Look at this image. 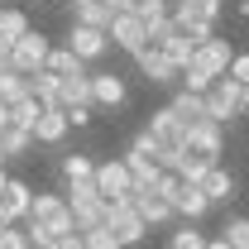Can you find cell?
<instances>
[{"label": "cell", "mask_w": 249, "mask_h": 249, "mask_svg": "<svg viewBox=\"0 0 249 249\" xmlns=\"http://www.w3.org/2000/svg\"><path fill=\"white\" fill-rule=\"evenodd\" d=\"M29 225L34 230H53L58 240L77 235V216H72L67 196H53V192H38V201H34V211H29Z\"/></svg>", "instance_id": "6da1fadb"}, {"label": "cell", "mask_w": 249, "mask_h": 249, "mask_svg": "<svg viewBox=\"0 0 249 249\" xmlns=\"http://www.w3.org/2000/svg\"><path fill=\"white\" fill-rule=\"evenodd\" d=\"M67 206L77 216V235H91V230H106L110 225V201L96 187H72L67 192Z\"/></svg>", "instance_id": "7a4b0ae2"}, {"label": "cell", "mask_w": 249, "mask_h": 249, "mask_svg": "<svg viewBox=\"0 0 249 249\" xmlns=\"http://www.w3.org/2000/svg\"><path fill=\"white\" fill-rule=\"evenodd\" d=\"M134 173H129V163L124 158H106L101 168H96V192L106 196V201H129L134 196Z\"/></svg>", "instance_id": "3957f363"}, {"label": "cell", "mask_w": 249, "mask_h": 249, "mask_svg": "<svg viewBox=\"0 0 249 249\" xmlns=\"http://www.w3.org/2000/svg\"><path fill=\"white\" fill-rule=\"evenodd\" d=\"M124 163H129V173H134V182H139V187H158V178H163V163H158V144L149 139V134H139V139L129 144Z\"/></svg>", "instance_id": "277c9868"}, {"label": "cell", "mask_w": 249, "mask_h": 249, "mask_svg": "<svg viewBox=\"0 0 249 249\" xmlns=\"http://www.w3.org/2000/svg\"><path fill=\"white\" fill-rule=\"evenodd\" d=\"M110 43L124 48L129 58H139V53L154 43V34H149V24H144L134 10H124V15H115V24H110Z\"/></svg>", "instance_id": "5b68a950"}, {"label": "cell", "mask_w": 249, "mask_h": 249, "mask_svg": "<svg viewBox=\"0 0 249 249\" xmlns=\"http://www.w3.org/2000/svg\"><path fill=\"white\" fill-rule=\"evenodd\" d=\"M245 110V91H240V82H230V77H220L216 87L206 91V115L216 124H230L235 115Z\"/></svg>", "instance_id": "8992f818"}, {"label": "cell", "mask_w": 249, "mask_h": 249, "mask_svg": "<svg viewBox=\"0 0 249 249\" xmlns=\"http://www.w3.org/2000/svg\"><path fill=\"white\" fill-rule=\"evenodd\" d=\"M48 58H53V48H48V38L34 29L29 38H19L15 43V58H10V67L19 72V77H38L43 67H48Z\"/></svg>", "instance_id": "52a82bcc"}, {"label": "cell", "mask_w": 249, "mask_h": 249, "mask_svg": "<svg viewBox=\"0 0 249 249\" xmlns=\"http://www.w3.org/2000/svg\"><path fill=\"white\" fill-rule=\"evenodd\" d=\"M235 58H240V53H230V43H225V38H211V43H201V48H196V58H192V72H201V77L220 82V77H230Z\"/></svg>", "instance_id": "ba28073f"}, {"label": "cell", "mask_w": 249, "mask_h": 249, "mask_svg": "<svg viewBox=\"0 0 249 249\" xmlns=\"http://www.w3.org/2000/svg\"><path fill=\"white\" fill-rule=\"evenodd\" d=\"M115 240H120V249L139 245L144 235H149V225H144V216L134 211V201H110V225H106Z\"/></svg>", "instance_id": "9c48e42d"}, {"label": "cell", "mask_w": 249, "mask_h": 249, "mask_svg": "<svg viewBox=\"0 0 249 249\" xmlns=\"http://www.w3.org/2000/svg\"><path fill=\"white\" fill-rule=\"evenodd\" d=\"M220 149H225V124H216V120L196 124V129L187 134V154H192V158H201V163H211V168H216Z\"/></svg>", "instance_id": "30bf717a"}, {"label": "cell", "mask_w": 249, "mask_h": 249, "mask_svg": "<svg viewBox=\"0 0 249 249\" xmlns=\"http://www.w3.org/2000/svg\"><path fill=\"white\" fill-rule=\"evenodd\" d=\"M154 48H158V53H168L178 72H187V67H192V58H196V43H192L178 24H163V29L154 34Z\"/></svg>", "instance_id": "8fae6325"}, {"label": "cell", "mask_w": 249, "mask_h": 249, "mask_svg": "<svg viewBox=\"0 0 249 249\" xmlns=\"http://www.w3.org/2000/svg\"><path fill=\"white\" fill-rule=\"evenodd\" d=\"M67 48H72L82 62H101L106 53H110V34H106V29H87V24H72Z\"/></svg>", "instance_id": "7c38bea8"}, {"label": "cell", "mask_w": 249, "mask_h": 249, "mask_svg": "<svg viewBox=\"0 0 249 249\" xmlns=\"http://www.w3.org/2000/svg\"><path fill=\"white\" fill-rule=\"evenodd\" d=\"M134 62H139V72H144V82H149V87H173V82H182V72L173 67V58H168V53H158L154 43H149Z\"/></svg>", "instance_id": "4fadbf2b"}, {"label": "cell", "mask_w": 249, "mask_h": 249, "mask_svg": "<svg viewBox=\"0 0 249 249\" xmlns=\"http://www.w3.org/2000/svg\"><path fill=\"white\" fill-rule=\"evenodd\" d=\"M129 201H134V211L144 216V225H149V230L178 216V206H173V201H163V196H158L154 187H134V196H129Z\"/></svg>", "instance_id": "5bb4252c"}, {"label": "cell", "mask_w": 249, "mask_h": 249, "mask_svg": "<svg viewBox=\"0 0 249 249\" xmlns=\"http://www.w3.org/2000/svg\"><path fill=\"white\" fill-rule=\"evenodd\" d=\"M168 110H173V120L182 124L187 134L196 129V124H206L211 115H206V96H192V91H178L173 101H168Z\"/></svg>", "instance_id": "9a60e30c"}, {"label": "cell", "mask_w": 249, "mask_h": 249, "mask_svg": "<svg viewBox=\"0 0 249 249\" xmlns=\"http://www.w3.org/2000/svg\"><path fill=\"white\" fill-rule=\"evenodd\" d=\"M34 201H38V196L29 192V182H24V178H10V187L0 192V206H5V216L15 220V225H19V220H29Z\"/></svg>", "instance_id": "2e32d148"}, {"label": "cell", "mask_w": 249, "mask_h": 249, "mask_svg": "<svg viewBox=\"0 0 249 249\" xmlns=\"http://www.w3.org/2000/svg\"><path fill=\"white\" fill-rule=\"evenodd\" d=\"M91 101L106 106V110H120L124 101H129V91H124V82L115 72H91Z\"/></svg>", "instance_id": "e0dca14e"}, {"label": "cell", "mask_w": 249, "mask_h": 249, "mask_svg": "<svg viewBox=\"0 0 249 249\" xmlns=\"http://www.w3.org/2000/svg\"><path fill=\"white\" fill-rule=\"evenodd\" d=\"M96 168L101 163H91L87 154H67L62 158V182H67V192L72 187H96Z\"/></svg>", "instance_id": "ac0fdd59"}, {"label": "cell", "mask_w": 249, "mask_h": 249, "mask_svg": "<svg viewBox=\"0 0 249 249\" xmlns=\"http://www.w3.org/2000/svg\"><path fill=\"white\" fill-rule=\"evenodd\" d=\"M58 106L62 110H91L96 106L91 101V77H67L62 91H58Z\"/></svg>", "instance_id": "d6986e66"}, {"label": "cell", "mask_w": 249, "mask_h": 249, "mask_svg": "<svg viewBox=\"0 0 249 249\" xmlns=\"http://www.w3.org/2000/svg\"><path fill=\"white\" fill-rule=\"evenodd\" d=\"M67 129H72L67 110H43V120H38V129H34V139H38V144H62Z\"/></svg>", "instance_id": "ffe728a7"}, {"label": "cell", "mask_w": 249, "mask_h": 249, "mask_svg": "<svg viewBox=\"0 0 249 249\" xmlns=\"http://www.w3.org/2000/svg\"><path fill=\"white\" fill-rule=\"evenodd\" d=\"M77 24H87V29H106L115 24V10L110 5H101V0H77Z\"/></svg>", "instance_id": "44dd1931"}, {"label": "cell", "mask_w": 249, "mask_h": 249, "mask_svg": "<svg viewBox=\"0 0 249 249\" xmlns=\"http://www.w3.org/2000/svg\"><path fill=\"white\" fill-rule=\"evenodd\" d=\"M43 72H53V77H62V82H67V77H91V72H87V62L77 58L72 48H53V58H48Z\"/></svg>", "instance_id": "7402d4cb"}, {"label": "cell", "mask_w": 249, "mask_h": 249, "mask_svg": "<svg viewBox=\"0 0 249 249\" xmlns=\"http://www.w3.org/2000/svg\"><path fill=\"white\" fill-rule=\"evenodd\" d=\"M201 192H206V201H211V206H216V201H230V196H235V173L211 168V173H206V182H201Z\"/></svg>", "instance_id": "603a6c76"}, {"label": "cell", "mask_w": 249, "mask_h": 249, "mask_svg": "<svg viewBox=\"0 0 249 249\" xmlns=\"http://www.w3.org/2000/svg\"><path fill=\"white\" fill-rule=\"evenodd\" d=\"M38 120H43V106L38 101H19V106H10V129H24V134H34L38 129Z\"/></svg>", "instance_id": "cb8c5ba5"}, {"label": "cell", "mask_w": 249, "mask_h": 249, "mask_svg": "<svg viewBox=\"0 0 249 249\" xmlns=\"http://www.w3.org/2000/svg\"><path fill=\"white\" fill-rule=\"evenodd\" d=\"M134 15L149 24V34H158L163 24H173V15H168V0H134Z\"/></svg>", "instance_id": "d4e9b609"}, {"label": "cell", "mask_w": 249, "mask_h": 249, "mask_svg": "<svg viewBox=\"0 0 249 249\" xmlns=\"http://www.w3.org/2000/svg\"><path fill=\"white\" fill-rule=\"evenodd\" d=\"M206 211H211L206 192H201V187H182V196H178V216H182V220H201Z\"/></svg>", "instance_id": "484cf974"}, {"label": "cell", "mask_w": 249, "mask_h": 249, "mask_svg": "<svg viewBox=\"0 0 249 249\" xmlns=\"http://www.w3.org/2000/svg\"><path fill=\"white\" fill-rule=\"evenodd\" d=\"M173 19H220V0H182L178 10H173Z\"/></svg>", "instance_id": "4316f807"}, {"label": "cell", "mask_w": 249, "mask_h": 249, "mask_svg": "<svg viewBox=\"0 0 249 249\" xmlns=\"http://www.w3.org/2000/svg\"><path fill=\"white\" fill-rule=\"evenodd\" d=\"M0 96H5L10 106H19V101H29V77H19L15 67H5V72H0Z\"/></svg>", "instance_id": "83f0119b"}, {"label": "cell", "mask_w": 249, "mask_h": 249, "mask_svg": "<svg viewBox=\"0 0 249 249\" xmlns=\"http://www.w3.org/2000/svg\"><path fill=\"white\" fill-rule=\"evenodd\" d=\"M220 240H230V249H249V216H235L220 225Z\"/></svg>", "instance_id": "f1b7e54d"}, {"label": "cell", "mask_w": 249, "mask_h": 249, "mask_svg": "<svg viewBox=\"0 0 249 249\" xmlns=\"http://www.w3.org/2000/svg\"><path fill=\"white\" fill-rule=\"evenodd\" d=\"M0 144H5V158H24L34 149V134H24V129H5Z\"/></svg>", "instance_id": "f546056e"}, {"label": "cell", "mask_w": 249, "mask_h": 249, "mask_svg": "<svg viewBox=\"0 0 249 249\" xmlns=\"http://www.w3.org/2000/svg\"><path fill=\"white\" fill-rule=\"evenodd\" d=\"M168 249H206V235H201V230H192V225H182V230H173Z\"/></svg>", "instance_id": "4dcf8cb0"}, {"label": "cell", "mask_w": 249, "mask_h": 249, "mask_svg": "<svg viewBox=\"0 0 249 249\" xmlns=\"http://www.w3.org/2000/svg\"><path fill=\"white\" fill-rule=\"evenodd\" d=\"M182 178H178V173H163V178H158V187H154V192H158V196H163V201H173V206H178V196H182Z\"/></svg>", "instance_id": "1f68e13d"}, {"label": "cell", "mask_w": 249, "mask_h": 249, "mask_svg": "<svg viewBox=\"0 0 249 249\" xmlns=\"http://www.w3.org/2000/svg\"><path fill=\"white\" fill-rule=\"evenodd\" d=\"M0 249H34V245H29V230H15V225H10V230H0Z\"/></svg>", "instance_id": "d6a6232c"}, {"label": "cell", "mask_w": 249, "mask_h": 249, "mask_svg": "<svg viewBox=\"0 0 249 249\" xmlns=\"http://www.w3.org/2000/svg\"><path fill=\"white\" fill-rule=\"evenodd\" d=\"M87 240V249H120V240L110 235V230H91V235H82Z\"/></svg>", "instance_id": "836d02e7"}, {"label": "cell", "mask_w": 249, "mask_h": 249, "mask_svg": "<svg viewBox=\"0 0 249 249\" xmlns=\"http://www.w3.org/2000/svg\"><path fill=\"white\" fill-rule=\"evenodd\" d=\"M230 82L249 87V53H240V58H235V67H230Z\"/></svg>", "instance_id": "e575fe53"}, {"label": "cell", "mask_w": 249, "mask_h": 249, "mask_svg": "<svg viewBox=\"0 0 249 249\" xmlns=\"http://www.w3.org/2000/svg\"><path fill=\"white\" fill-rule=\"evenodd\" d=\"M67 120H72V129H87L91 124V110H67Z\"/></svg>", "instance_id": "d590c367"}, {"label": "cell", "mask_w": 249, "mask_h": 249, "mask_svg": "<svg viewBox=\"0 0 249 249\" xmlns=\"http://www.w3.org/2000/svg\"><path fill=\"white\" fill-rule=\"evenodd\" d=\"M10 58H15V43H10V38H0V67H10Z\"/></svg>", "instance_id": "8d00e7d4"}, {"label": "cell", "mask_w": 249, "mask_h": 249, "mask_svg": "<svg viewBox=\"0 0 249 249\" xmlns=\"http://www.w3.org/2000/svg\"><path fill=\"white\" fill-rule=\"evenodd\" d=\"M5 129H10V101L0 96V134H5Z\"/></svg>", "instance_id": "74e56055"}, {"label": "cell", "mask_w": 249, "mask_h": 249, "mask_svg": "<svg viewBox=\"0 0 249 249\" xmlns=\"http://www.w3.org/2000/svg\"><path fill=\"white\" fill-rule=\"evenodd\" d=\"M62 249H87V240H82V235H67V240H62Z\"/></svg>", "instance_id": "f35d334b"}, {"label": "cell", "mask_w": 249, "mask_h": 249, "mask_svg": "<svg viewBox=\"0 0 249 249\" xmlns=\"http://www.w3.org/2000/svg\"><path fill=\"white\" fill-rule=\"evenodd\" d=\"M206 249H230V240H220V235H216V240H206Z\"/></svg>", "instance_id": "ab89813d"}, {"label": "cell", "mask_w": 249, "mask_h": 249, "mask_svg": "<svg viewBox=\"0 0 249 249\" xmlns=\"http://www.w3.org/2000/svg\"><path fill=\"white\" fill-rule=\"evenodd\" d=\"M5 187H10V173H5V168H0V192H5Z\"/></svg>", "instance_id": "60d3db41"}, {"label": "cell", "mask_w": 249, "mask_h": 249, "mask_svg": "<svg viewBox=\"0 0 249 249\" xmlns=\"http://www.w3.org/2000/svg\"><path fill=\"white\" fill-rule=\"evenodd\" d=\"M240 91H245V110H249V87H240Z\"/></svg>", "instance_id": "b9f144b4"}, {"label": "cell", "mask_w": 249, "mask_h": 249, "mask_svg": "<svg viewBox=\"0 0 249 249\" xmlns=\"http://www.w3.org/2000/svg\"><path fill=\"white\" fill-rule=\"evenodd\" d=\"M0 168H5V144H0Z\"/></svg>", "instance_id": "7bdbcfd3"}, {"label": "cell", "mask_w": 249, "mask_h": 249, "mask_svg": "<svg viewBox=\"0 0 249 249\" xmlns=\"http://www.w3.org/2000/svg\"><path fill=\"white\" fill-rule=\"evenodd\" d=\"M0 72H5V67H0Z\"/></svg>", "instance_id": "ee69618b"}, {"label": "cell", "mask_w": 249, "mask_h": 249, "mask_svg": "<svg viewBox=\"0 0 249 249\" xmlns=\"http://www.w3.org/2000/svg\"><path fill=\"white\" fill-rule=\"evenodd\" d=\"M72 5H77V0H72Z\"/></svg>", "instance_id": "f6af8a7d"}, {"label": "cell", "mask_w": 249, "mask_h": 249, "mask_svg": "<svg viewBox=\"0 0 249 249\" xmlns=\"http://www.w3.org/2000/svg\"><path fill=\"white\" fill-rule=\"evenodd\" d=\"M178 5H182V0H178Z\"/></svg>", "instance_id": "bcb514c9"}]
</instances>
